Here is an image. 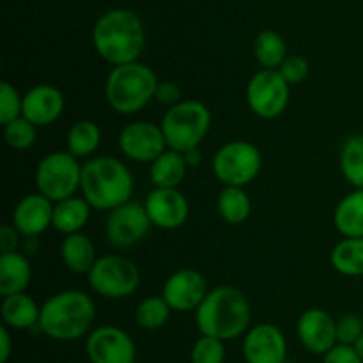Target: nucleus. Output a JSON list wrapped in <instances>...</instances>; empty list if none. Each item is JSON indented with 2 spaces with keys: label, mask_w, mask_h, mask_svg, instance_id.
<instances>
[{
  "label": "nucleus",
  "mask_w": 363,
  "mask_h": 363,
  "mask_svg": "<svg viewBox=\"0 0 363 363\" xmlns=\"http://www.w3.org/2000/svg\"><path fill=\"white\" fill-rule=\"evenodd\" d=\"M291 85L279 69H259L247 84V105L259 119H277L287 110Z\"/></svg>",
  "instance_id": "nucleus-10"
},
{
  "label": "nucleus",
  "mask_w": 363,
  "mask_h": 363,
  "mask_svg": "<svg viewBox=\"0 0 363 363\" xmlns=\"http://www.w3.org/2000/svg\"><path fill=\"white\" fill-rule=\"evenodd\" d=\"M35 188L52 202L80 191L82 165L69 151H53L39 160L35 167Z\"/></svg>",
  "instance_id": "nucleus-8"
},
{
  "label": "nucleus",
  "mask_w": 363,
  "mask_h": 363,
  "mask_svg": "<svg viewBox=\"0 0 363 363\" xmlns=\"http://www.w3.org/2000/svg\"><path fill=\"white\" fill-rule=\"evenodd\" d=\"M183 155H184V160H186V163L190 169H195V167H199L202 163V155H201V151H199V147L190 149V151L183 152Z\"/></svg>",
  "instance_id": "nucleus-41"
},
{
  "label": "nucleus",
  "mask_w": 363,
  "mask_h": 363,
  "mask_svg": "<svg viewBox=\"0 0 363 363\" xmlns=\"http://www.w3.org/2000/svg\"><path fill=\"white\" fill-rule=\"evenodd\" d=\"M188 163L184 155L167 149L152 163H149V179L155 188H179L186 179Z\"/></svg>",
  "instance_id": "nucleus-23"
},
{
  "label": "nucleus",
  "mask_w": 363,
  "mask_h": 363,
  "mask_svg": "<svg viewBox=\"0 0 363 363\" xmlns=\"http://www.w3.org/2000/svg\"><path fill=\"white\" fill-rule=\"evenodd\" d=\"M243 357L247 363H286V335L277 325L259 323L245 333Z\"/></svg>",
  "instance_id": "nucleus-16"
},
{
  "label": "nucleus",
  "mask_w": 363,
  "mask_h": 363,
  "mask_svg": "<svg viewBox=\"0 0 363 363\" xmlns=\"http://www.w3.org/2000/svg\"><path fill=\"white\" fill-rule=\"evenodd\" d=\"M158 84L155 71L140 60L112 66L105 80L106 103L121 116H135L155 99Z\"/></svg>",
  "instance_id": "nucleus-5"
},
{
  "label": "nucleus",
  "mask_w": 363,
  "mask_h": 363,
  "mask_svg": "<svg viewBox=\"0 0 363 363\" xmlns=\"http://www.w3.org/2000/svg\"><path fill=\"white\" fill-rule=\"evenodd\" d=\"M101 144V130L91 119H80L67 130L66 149L73 156L92 158Z\"/></svg>",
  "instance_id": "nucleus-26"
},
{
  "label": "nucleus",
  "mask_w": 363,
  "mask_h": 363,
  "mask_svg": "<svg viewBox=\"0 0 363 363\" xmlns=\"http://www.w3.org/2000/svg\"><path fill=\"white\" fill-rule=\"evenodd\" d=\"M333 225L344 238H363V188H353L337 204Z\"/></svg>",
  "instance_id": "nucleus-25"
},
{
  "label": "nucleus",
  "mask_w": 363,
  "mask_h": 363,
  "mask_svg": "<svg viewBox=\"0 0 363 363\" xmlns=\"http://www.w3.org/2000/svg\"><path fill=\"white\" fill-rule=\"evenodd\" d=\"M9 326H0V363H7L13 353V339H11Z\"/></svg>",
  "instance_id": "nucleus-40"
},
{
  "label": "nucleus",
  "mask_w": 363,
  "mask_h": 363,
  "mask_svg": "<svg viewBox=\"0 0 363 363\" xmlns=\"http://www.w3.org/2000/svg\"><path fill=\"white\" fill-rule=\"evenodd\" d=\"M323 357V363H363V358L350 344H335Z\"/></svg>",
  "instance_id": "nucleus-37"
},
{
  "label": "nucleus",
  "mask_w": 363,
  "mask_h": 363,
  "mask_svg": "<svg viewBox=\"0 0 363 363\" xmlns=\"http://www.w3.org/2000/svg\"><path fill=\"white\" fill-rule=\"evenodd\" d=\"M330 262L344 277H363V238H342L330 254Z\"/></svg>",
  "instance_id": "nucleus-28"
},
{
  "label": "nucleus",
  "mask_w": 363,
  "mask_h": 363,
  "mask_svg": "<svg viewBox=\"0 0 363 363\" xmlns=\"http://www.w3.org/2000/svg\"><path fill=\"white\" fill-rule=\"evenodd\" d=\"M85 353L91 363H135L137 347L133 339L119 326L105 325L87 335Z\"/></svg>",
  "instance_id": "nucleus-13"
},
{
  "label": "nucleus",
  "mask_w": 363,
  "mask_h": 363,
  "mask_svg": "<svg viewBox=\"0 0 363 363\" xmlns=\"http://www.w3.org/2000/svg\"><path fill=\"white\" fill-rule=\"evenodd\" d=\"M92 46L110 66L137 62L145 48L142 18L126 7L105 11L92 27Z\"/></svg>",
  "instance_id": "nucleus-1"
},
{
  "label": "nucleus",
  "mask_w": 363,
  "mask_h": 363,
  "mask_svg": "<svg viewBox=\"0 0 363 363\" xmlns=\"http://www.w3.org/2000/svg\"><path fill=\"white\" fill-rule=\"evenodd\" d=\"M32 266L23 252L0 254V296L25 293L30 286Z\"/></svg>",
  "instance_id": "nucleus-20"
},
{
  "label": "nucleus",
  "mask_w": 363,
  "mask_h": 363,
  "mask_svg": "<svg viewBox=\"0 0 363 363\" xmlns=\"http://www.w3.org/2000/svg\"><path fill=\"white\" fill-rule=\"evenodd\" d=\"M218 215L229 225H241L252 215V201L243 186H223L216 201Z\"/></svg>",
  "instance_id": "nucleus-27"
},
{
  "label": "nucleus",
  "mask_w": 363,
  "mask_h": 363,
  "mask_svg": "<svg viewBox=\"0 0 363 363\" xmlns=\"http://www.w3.org/2000/svg\"><path fill=\"white\" fill-rule=\"evenodd\" d=\"M170 312H172V308L163 296L144 298L135 308V323L142 330L155 332V330L163 328L167 325Z\"/></svg>",
  "instance_id": "nucleus-31"
},
{
  "label": "nucleus",
  "mask_w": 363,
  "mask_h": 363,
  "mask_svg": "<svg viewBox=\"0 0 363 363\" xmlns=\"http://www.w3.org/2000/svg\"><path fill=\"white\" fill-rule=\"evenodd\" d=\"M252 307L248 298L233 286H218L206 294L195 311V325L201 335L234 340L250 328Z\"/></svg>",
  "instance_id": "nucleus-2"
},
{
  "label": "nucleus",
  "mask_w": 363,
  "mask_h": 363,
  "mask_svg": "<svg viewBox=\"0 0 363 363\" xmlns=\"http://www.w3.org/2000/svg\"><path fill=\"white\" fill-rule=\"evenodd\" d=\"M53 206L39 191L28 194L18 201L13 209V225L23 238H39L53 225Z\"/></svg>",
  "instance_id": "nucleus-18"
},
{
  "label": "nucleus",
  "mask_w": 363,
  "mask_h": 363,
  "mask_svg": "<svg viewBox=\"0 0 363 363\" xmlns=\"http://www.w3.org/2000/svg\"><path fill=\"white\" fill-rule=\"evenodd\" d=\"M296 333L301 346L314 354H326L337 340V321L325 308L312 307L301 312L296 323Z\"/></svg>",
  "instance_id": "nucleus-17"
},
{
  "label": "nucleus",
  "mask_w": 363,
  "mask_h": 363,
  "mask_svg": "<svg viewBox=\"0 0 363 363\" xmlns=\"http://www.w3.org/2000/svg\"><path fill=\"white\" fill-rule=\"evenodd\" d=\"M353 347H354V350H357V353L360 354V357L363 358V335L360 337V339L357 340V342L353 344Z\"/></svg>",
  "instance_id": "nucleus-42"
},
{
  "label": "nucleus",
  "mask_w": 363,
  "mask_h": 363,
  "mask_svg": "<svg viewBox=\"0 0 363 363\" xmlns=\"http://www.w3.org/2000/svg\"><path fill=\"white\" fill-rule=\"evenodd\" d=\"M133 190V174L113 156H92L82 165L80 194L92 209L112 211L131 201Z\"/></svg>",
  "instance_id": "nucleus-4"
},
{
  "label": "nucleus",
  "mask_w": 363,
  "mask_h": 363,
  "mask_svg": "<svg viewBox=\"0 0 363 363\" xmlns=\"http://www.w3.org/2000/svg\"><path fill=\"white\" fill-rule=\"evenodd\" d=\"M279 71L286 78L289 85H298L305 82L311 74V64L301 55H287L286 60L280 64Z\"/></svg>",
  "instance_id": "nucleus-35"
},
{
  "label": "nucleus",
  "mask_w": 363,
  "mask_h": 363,
  "mask_svg": "<svg viewBox=\"0 0 363 363\" xmlns=\"http://www.w3.org/2000/svg\"><path fill=\"white\" fill-rule=\"evenodd\" d=\"M117 145L128 160L137 163H152L169 149L162 126L151 121H133L126 124L121 130Z\"/></svg>",
  "instance_id": "nucleus-12"
},
{
  "label": "nucleus",
  "mask_w": 363,
  "mask_h": 363,
  "mask_svg": "<svg viewBox=\"0 0 363 363\" xmlns=\"http://www.w3.org/2000/svg\"><path fill=\"white\" fill-rule=\"evenodd\" d=\"M262 169V155L248 140H230L213 156V174L223 186H247Z\"/></svg>",
  "instance_id": "nucleus-9"
},
{
  "label": "nucleus",
  "mask_w": 363,
  "mask_h": 363,
  "mask_svg": "<svg viewBox=\"0 0 363 363\" xmlns=\"http://www.w3.org/2000/svg\"><path fill=\"white\" fill-rule=\"evenodd\" d=\"M66 99L60 89L50 84H39L23 94L21 116L38 128H45L60 119Z\"/></svg>",
  "instance_id": "nucleus-19"
},
{
  "label": "nucleus",
  "mask_w": 363,
  "mask_h": 363,
  "mask_svg": "<svg viewBox=\"0 0 363 363\" xmlns=\"http://www.w3.org/2000/svg\"><path fill=\"white\" fill-rule=\"evenodd\" d=\"M21 110H23V96L13 84L2 82L0 84V124L4 126L20 117Z\"/></svg>",
  "instance_id": "nucleus-34"
},
{
  "label": "nucleus",
  "mask_w": 363,
  "mask_h": 363,
  "mask_svg": "<svg viewBox=\"0 0 363 363\" xmlns=\"http://www.w3.org/2000/svg\"><path fill=\"white\" fill-rule=\"evenodd\" d=\"M152 223L149 220L144 204L128 201L108 211L105 222L106 241L113 248H130L140 243L151 230Z\"/></svg>",
  "instance_id": "nucleus-11"
},
{
  "label": "nucleus",
  "mask_w": 363,
  "mask_h": 363,
  "mask_svg": "<svg viewBox=\"0 0 363 363\" xmlns=\"http://www.w3.org/2000/svg\"><path fill=\"white\" fill-rule=\"evenodd\" d=\"M21 236L16 230V227L13 223H6V225L0 227V252L7 254V252H16L21 247Z\"/></svg>",
  "instance_id": "nucleus-39"
},
{
  "label": "nucleus",
  "mask_w": 363,
  "mask_h": 363,
  "mask_svg": "<svg viewBox=\"0 0 363 363\" xmlns=\"http://www.w3.org/2000/svg\"><path fill=\"white\" fill-rule=\"evenodd\" d=\"M211 110L199 99H181L169 106L160 123L167 147L186 152L199 147L211 130Z\"/></svg>",
  "instance_id": "nucleus-6"
},
{
  "label": "nucleus",
  "mask_w": 363,
  "mask_h": 363,
  "mask_svg": "<svg viewBox=\"0 0 363 363\" xmlns=\"http://www.w3.org/2000/svg\"><path fill=\"white\" fill-rule=\"evenodd\" d=\"M91 204L82 195L80 197L71 195V197L55 202V206H53L52 227L57 233L64 234V236L82 233V229L87 225L89 218H91Z\"/></svg>",
  "instance_id": "nucleus-24"
},
{
  "label": "nucleus",
  "mask_w": 363,
  "mask_h": 363,
  "mask_svg": "<svg viewBox=\"0 0 363 363\" xmlns=\"http://www.w3.org/2000/svg\"><path fill=\"white\" fill-rule=\"evenodd\" d=\"M144 208L152 227L162 230L181 229L190 216V202L179 188H155L145 197Z\"/></svg>",
  "instance_id": "nucleus-14"
},
{
  "label": "nucleus",
  "mask_w": 363,
  "mask_h": 363,
  "mask_svg": "<svg viewBox=\"0 0 363 363\" xmlns=\"http://www.w3.org/2000/svg\"><path fill=\"white\" fill-rule=\"evenodd\" d=\"M60 259L67 272L74 275H87L98 261V255H96L94 243L87 234L74 233L64 236L60 243Z\"/></svg>",
  "instance_id": "nucleus-21"
},
{
  "label": "nucleus",
  "mask_w": 363,
  "mask_h": 363,
  "mask_svg": "<svg viewBox=\"0 0 363 363\" xmlns=\"http://www.w3.org/2000/svg\"><path fill=\"white\" fill-rule=\"evenodd\" d=\"M225 340L211 335H201L191 346V363H225Z\"/></svg>",
  "instance_id": "nucleus-33"
},
{
  "label": "nucleus",
  "mask_w": 363,
  "mask_h": 363,
  "mask_svg": "<svg viewBox=\"0 0 363 363\" xmlns=\"http://www.w3.org/2000/svg\"><path fill=\"white\" fill-rule=\"evenodd\" d=\"M96 303L80 289H66L52 294L41 305L38 328L48 339L71 342L92 332Z\"/></svg>",
  "instance_id": "nucleus-3"
},
{
  "label": "nucleus",
  "mask_w": 363,
  "mask_h": 363,
  "mask_svg": "<svg viewBox=\"0 0 363 363\" xmlns=\"http://www.w3.org/2000/svg\"><path fill=\"white\" fill-rule=\"evenodd\" d=\"M0 314L4 325L11 330H28L39 325L41 307L27 293H16L2 298Z\"/></svg>",
  "instance_id": "nucleus-22"
},
{
  "label": "nucleus",
  "mask_w": 363,
  "mask_h": 363,
  "mask_svg": "<svg viewBox=\"0 0 363 363\" xmlns=\"http://www.w3.org/2000/svg\"><path fill=\"white\" fill-rule=\"evenodd\" d=\"M208 293L209 289L204 275L191 268L174 272L165 280L162 289V296L170 305L172 312L197 311Z\"/></svg>",
  "instance_id": "nucleus-15"
},
{
  "label": "nucleus",
  "mask_w": 363,
  "mask_h": 363,
  "mask_svg": "<svg viewBox=\"0 0 363 363\" xmlns=\"http://www.w3.org/2000/svg\"><path fill=\"white\" fill-rule=\"evenodd\" d=\"M181 96H183V92H181L179 85L172 80H165V82H160L158 84L155 99L160 103V105H163L169 108V106H174L176 103L181 101Z\"/></svg>",
  "instance_id": "nucleus-38"
},
{
  "label": "nucleus",
  "mask_w": 363,
  "mask_h": 363,
  "mask_svg": "<svg viewBox=\"0 0 363 363\" xmlns=\"http://www.w3.org/2000/svg\"><path fill=\"white\" fill-rule=\"evenodd\" d=\"M91 289L106 300H124L140 287L142 275L131 259L119 254L98 257L87 273Z\"/></svg>",
  "instance_id": "nucleus-7"
},
{
  "label": "nucleus",
  "mask_w": 363,
  "mask_h": 363,
  "mask_svg": "<svg viewBox=\"0 0 363 363\" xmlns=\"http://www.w3.org/2000/svg\"><path fill=\"white\" fill-rule=\"evenodd\" d=\"M340 172L353 188H363V133L344 142L339 156Z\"/></svg>",
  "instance_id": "nucleus-30"
},
{
  "label": "nucleus",
  "mask_w": 363,
  "mask_h": 363,
  "mask_svg": "<svg viewBox=\"0 0 363 363\" xmlns=\"http://www.w3.org/2000/svg\"><path fill=\"white\" fill-rule=\"evenodd\" d=\"M287 43L279 32L262 30L254 41V57L259 66L264 69H279L280 64L286 60Z\"/></svg>",
  "instance_id": "nucleus-29"
},
{
  "label": "nucleus",
  "mask_w": 363,
  "mask_h": 363,
  "mask_svg": "<svg viewBox=\"0 0 363 363\" xmlns=\"http://www.w3.org/2000/svg\"><path fill=\"white\" fill-rule=\"evenodd\" d=\"M363 335V319L357 314H346L337 321V340L339 344L353 346Z\"/></svg>",
  "instance_id": "nucleus-36"
},
{
  "label": "nucleus",
  "mask_w": 363,
  "mask_h": 363,
  "mask_svg": "<svg viewBox=\"0 0 363 363\" xmlns=\"http://www.w3.org/2000/svg\"><path fill=\"white\" fill-rule=\"evenodd\" d=\"M4 140L14 151H27L38 140V126L23 116L4 124Z\"/></svg>",
  "instance_id": "nucleus-32"
}]
</instances>
